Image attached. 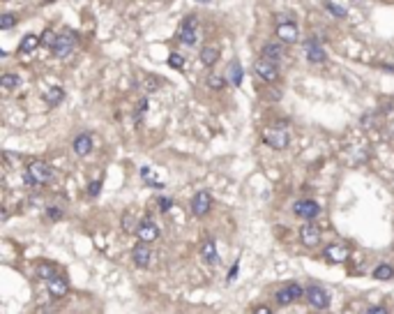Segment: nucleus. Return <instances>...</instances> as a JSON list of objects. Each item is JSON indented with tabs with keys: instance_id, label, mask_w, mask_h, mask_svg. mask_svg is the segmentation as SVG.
Here are the masks:
<instances>
[{
	"instance_id": "obj_40",
	"label": "nucleus",
	"mask_w": 394,
	"mask_h": 314,
	"mask_svg": "<svg viewBox=\"0 0 394 314\" xmlns=\"http://www.w3.org/2000/svg\"><path fill=\"white\" fill-rule=\"evenodd\" d=\"M42 2H55V0H42Z\"/></svg>"
},
{
	"instance_id": "obj_23",
	"label": "nucleus",
	"mask_w": 394,
	"mask_h": 314,
	"mask_svg": "<svg viewBox=\"0 0 394 314\" xmlns=\"http://www.w3.org/2000/svg\"><path fill=\"white\" fill-rule=\"evenodd\" d=\"M141 178H143L148 185L157 188V190L164 188V185H161V180H157V178H155V169H152V166H143V169H141Z\"/></svg>"
},
{
	"instance_id": "obj_28",
	"label": "nucleus",
	"mask_w": 394,
	"mask_h": 314,
	"mask_svg": "<svg viewBox=\"0 0 394 314\" xmlns=\"http://www.w3.org/2000/svg\"><path fill=\"white\" fill-rule=\"evenodd\" d=\"M14 24H16V16H14V14H2V16H0V28H2V30H9V28H14Z\"/></svg>"
},
{
	"instance_id": "obj_30",
	"label": "nucleus",
	"mask_w": 394,
	"mask_h": 314,
	"mask_svg": "<svg viewBox=\"0 0 394 314\" xmlns=\"http://www.w3.org/2000/svg\"><path fill=\"white\" fill-rule=\"evenodd\" d=\"M325 10H328L330 14H335V16H339V18L346 16V10H344V7H339V5H335L332 0H328V2H325Z\"/></svg>"
},
{
	"instance_id": "obj_11",
	"label": "nucleus",
	"mask_w": 394,
	"mask_h": 314,
	"mask_svg": "<svg viewBox=\"0 0 394 314\" xmlns=\"http://www.w3.org/2000/svg\"><path fill=\"white\" fill-rule=\"evenodd\" d=\"M254 70H256V74L263 78V81H268V84H272V81H277V76H279V70H277V65L272 60H258L256 65H254Z\"/></svg>"
},
{
	"instance_id": "obj_35",
	"label": "nucleus",
	"mask_w": 394,
	"mask_h": 314,
	"mask_svg": "<svg viewBox=\"0 0 394 314\" xmlns=\"http://www.w3.org/2000/svg\"><path fill=\"white\" fill-rule=\"evenodd\" d=\"M168 62H171V67H175V70H180V67L185 65V62H182V58H180L178 54H171V58H168Z\"/></svg>"
},
{
	"instance_id": "obj_18",
	"label": "nucleus",
	"mask_w": 394,
	"mask_h": 314,
	"mask_svg": "<svg viewBox=\"0 0 394 314\" xmlns=\"http://www.w3.org/2000/svg\"><path fill=\"white\" fill-rule=\"evenodd\" d=\"M263 58L265 60H272V62H279L281 58H284V46L277 42H270L263 46Z\"/></svg>"
},
{
	"instance_id": "obj_32",
	"label": "nucleus",
	"mask_w": 394,
	"mask_h": 314,
	"mask_svg": "<svg viewBox=\"0 0 394 314\" xmlns=\"http://www.w3.org/2000/svg\"><path fill=\"white\" fill-rule=\"evenodd\" d=\"M37 275H39L42 280H48L51 275H55V270L51 266H39V268H37Z\"/></svg>"
},
{
	"instance_id": "obj_31",
	"label": "nucleus",
	"mask_w": 394,
	"mask_h": 314,
	"mask_svg": "<svg viewBox=\"0 0 394 314\" xmlns=\"http://www.w3.org/2000/svg\"><path fill=\"white\" fill-rule=\"evenodd\" d=\"M55 40H58V37L53 35V30H44L42 32V44H46V46H53Z\"/></svg>"
},
{
	"instance_id": "obj_37",
	"label": "nucleus",
	"mask_w": 394,
	"mask_h": 314,
	"mask_svg": "<svg viewBox=\"0 0 394 314\" xmlns=\"http://www.w3.org/2000/svg\"><path fill=\"white\" fill-rule=\"evenodd\" d=\"M369 314H388V308H381V305H374V308H369Z\"/></svg>"
},
{
	"instance_id": "obj_2",
	"label": "nucleus",
	"mask_w": 394,
	"mask_h": 314,
	"mask_svg": "<svg viewBox=\"0 0 394 314\" xmlns=\"http://www.w3.org/2000/svg\"><path fill=\"white\" fill-rule=\"evenodd\" d=\"M74 46H76V32H74V30H62L51 48H53L55 58H67V56L74 51Z\"/></svg>"
},
{
	"instance_id": "obj_39",
	"label": "nucleus",
	"mask_w": 394,
	"mask_h": 314,
	"mask_svg": "<svg viewBox=\"0 0 394 314\" xmlns=\"http://www.w3.org/2000/svg\"><path fill=\"white\" fill-rule=\"evenodd\" d=\"M196 2H210V0H196Z\"/></svg>"
},
{
	"instance_id": "obj_6",
	"label": "nucleus",
	"mask_w": 394,
	"mask_h": 314,
	"mask_svg": "<svg viewBox=\"0 0 394 314\" xmlns=\"http://www.w3.org/2000/svg\"><path fill=\"white\" fill-rule=\"evenodd\" d=\"M323 256H325L330 264H344V261H348V256H351V248L344 245V242H332V245L325 248Z\"/></svg>"
},
{
	"instance_id": "obj_14",
	"label": "nucleus",
	"mask_w": 394,
	"mask_h": 314,
	"mask_svg": "<svg viewBox=\"0 0 394 314\" xmlns=\"http://www.w3.org/2000/svg\"><path fill=\"white\" fill-rule=\"evenodd\" d=\"M131 259H134V264H136L138 268H148L150 259H152V252H150L148 242H145V240L138 242L136 248L131 250Z\"/></svg>"
},
{
	"instance_id": "obj_13",
	"label": "nucleus",
	"mask_w": 394,
	"mask_h": 314,
	"mask_svg": "<svg viewBox=\"0 0 394 314\" xmlns=\"http://www.w3.org/2000/svg\"><path fill=\"white\" fill-rule=\"evenodd\" d=\"M136 234H138V238H141V240H145V242H152V240H157V238H159V229H157V224L152 222V220H148V218L138 222Z\"/></svg>"
},
{
	"instance_id": "obj_21",
	"label": "nucleus",
	"mask_w": 394,
	"mask_h": 314,
	"mask_svg": "<svg viewBox=\"0 0 394 314\" xmlns=\"http://www.w3.org/2000/svg\"><path fill=\"white\" fill-rule=\"evenodd\" d=\"M42 44V37H37V35H25L23 40H21V44H18V51L21 54H30V51H35L37 46Z\"/></svg>"
},
{
	"instance_id": "obj_17",
	"label": "nucleus",
	"mask_w": 394,
	"mask_h": 314,
	"mask_svg": "<svg viewBox=\"0 0 394 314\" xmlns=\"http://www.w3.org/2000/svg\"><path fill=\"white\" fill-rule=\"evenodd\" d=\"M72 148L78 157L90 155V150H92V136H90V134H78L76 139H74Z\"/></svg>"
},
{
	"instance_id": "obj_27",
	"label": "nucleus",
	"mask_w": 394,
	"mask_h": 314,
	"mask_svg": "<svg viewBox=\"0 0 394 314\" xmlns=\"http://www.w3.org/2000/svg\"><path fill=\"white\" fill-rule=\"evenodd\" d=\"M228 78L226 76H221V74H210L208 76V86L212 88V90H221L224 86H226Z\"/></svg>"
},
{
	"instance_id": "obj_34",
	"label": "nucleus",
	"mask_w": 394,
	"mask_h": 314,
	"mask_svg": "<svg viewBox=\"0 0 394 314\" xmlns=\"http://www.w3.org/2000/svg\"><path fill=\"white\" fill-rule=\"evenodd\" d=\"M99 190H102V180H95V182H90L88 194H90V196H97V194H99Z\"/></svg>"
},
{
	"instance_id": "obj_1",
	"label": "nucleus",
	"mask_w": 394,
	"mask_h": 314,
	"mask_svg": "<svg viewBox=\"0 0 394 314\" xmlns=\"http://www.w3.org/2000/svg\"><path fill=\"white\" fill-rule=\"evenodd\" d=\"M51 178H53V169H51V164L37 160V162H32L28 166V182H32V185H46Z\"/></svg>"
},
{
	"instance_id": "obj_8",
	"label": "nucleus",
	"mask_w": 394,
	"mask_h": 314,
	"mask_svg": "<svg viewBox=\"0 0 394 314\" xmlns=\"http://www.w3.org/2000/svg\"><path fill=\"white\" fill-rule=\"evenodd\" d=\"M293 210H295V215L302 218V220H314L318 212H321V206H318L314 199H302V201H298V204L293 206Z\"/></svg>"
},
{
	"instance_id": "obj_29",
	"label": "nucleus",
	"mask_w": 394,
	"mask_h": 314,
	"mask_svg": "<svg viewBox=\"0 0 394 314\" xmlns=\"http://www.w3.org/2000/svg\"><path fill=\"white\" fill-rule=\"evenodd\" d=\"M122 229H125L127 234H131V231L138 229V224L134 222V218H131L129 212H125V215H122Z\"/></svg>"
},
{
	"instance_id": "obj_22",
	"label": "nucleus",
	"mask_w": 394,
	"mask_h": 314,
	"mask_svg": "<svg viewBox=\"0 0 394 314\" xmlns=\"http://www.w3.org/2000/svg\"><path fill=\"white\" fill-rule=\"evenodd\" d=\"M217 60H219V48L203 46V51H201V62H203L205 67H212Z\"/></svg>"
},
{
	"instance_id": "obj_25",
	"label": "nucleus",
	"mask_w": 394,
	"mask_h": 314,
	"mask_svg": "<svg viewBox=\"0 0 394 314\" xmlns=\"http://www.w3.org/2000/svg\"><path fill=\"white\" fill-rule=\"evenodd\" d=\"M374 278H376V280H392L394 278V268L388 266V264H381V266H376V270H374Z\"/></svg>"
},
{
	"instance_id": "obj_26",
	"label": "nucleus",
	"mask_w": 394,
	"mask_h": 314,
	"mask_svg": "<svg viewBox=\"0 0 394 314\" xmlns=\"http://www.w3.org/2000/svg\"><path fill=\"white\" fill-rule=\"evenodd\" d=\"M18 84H21V78H18L16 74H5V76L0 78V86H2L5 90H14Z\"/></svg>"
},
{
	"instance_id": "obj_20",
	"label": "nucleus",
	"mask_w": 394,
	"mask_h": 314,
	"mask_svg": "<svg viewBox=\"0 0 394 314\" xmlns=\"http://www.w3.org/2000/svg\"><path fill=\"white\" fill-rule=\"evenodd\" d=\"M201 256H203V261H208V264H217L219 256H217L215 242H212V240H203V245H201Z\"/></svg>"
},
{
	"instance_id": "obj_19",
	"label": "nucleus",
	"mask_w": 394,
	"mask_h": 314,
	"mask_svg": "<svg viewBox=\"0 0 394 314\" xmlns=\"http://www.w3.org/2000/svg\"><path fill=\"white\" fill-rule=\"evenodd\" d=\"M226 76H228V81H231L233 86H240V84H242V78H245V72H242V65H240V60H231Z\"/></svg>"
},
{
	"instance_id": "obj_3",
	"label": "nucleus",
	"mask_w": 394,
	"mask_h": 314,
	"mask_svg": "<svg viewBox=\"0 0 394 314\" xmlns=\"http://www.w3.org/2000/svg\"><path fill=\"white\" fill-rule=\"evenodd\" d=\"M263 141L270 146V148H275V150H284L288 148V132L286 130H281V127H270L263 132Z\"/></svg>"
},
{
	"instance_id": "obj_15",
	"label": "nucleus",
	"mask_w": 394,
	"mask_h": 314,
	"mask_svg": "<svg viewBox=\"0 0 394 314\" xmlns=\"http://www.w3.org/2000/svg\"><path fill=\"white\" fill-rule=\"evenodd\" d=\"M300 240L305 242L307 248H316L318 242H321V229H318L316 224H305L300 229Z\"/></svg>"
},
{
	"instance_id": "obj_38",
	"label": "nucleus",
	"mask_w": 394,
	"mask_h": 314,
	"mask_svg": "<svg viewBox=\"0 0 394 314\" xmlns=\"http://www.w3.org/2000/svg\"><path fill=\"white\" fill-rule=\"evenodd\" d=\"M256 312H261V314H270V308H265V305H261V308H256Z\"/></svg>"
},
{
	"instance_id": "obj_36",
	"label": "nucleus",
	"mask_w": 394,
	"mask_h": 314,
	"mask_svg": "<svg viewBox=\"0 0 394 314\" xmlns=\"http://www.w3.org/2000/svg\"><path fill=\"white\" fill-rule=\"evenodd\" d=\"M48 218H51V220H60V218H62V210L51 206V208H48Z\"/></svg>"
},
{
	"instance_id": "obj_24",
	"label": "nucleus",
	"mask_w": 394,
	"mask_h": 314,
	"mask_svg": "<svg viewBox=\"0 0 394 314\" xmlns=\"http://www.w3.org/2000/svg\"><path fill=\"white\" fill-rule=\"evenodd\" d=\"M65 100V90L62 88H51V90L46 92V104L48 106H55V104H60Z\"/></svg>"
},
{
	"instance_id": "obj_33",
	"label": "nucleus",
	"mask_w": 394,
	"mask_h": 314,
	"mask_svg": "<svg viewBox=\"0 0 394 314\" xmlns=\"http://www.w3.org/2000/svg\"><path fill=\"white\" fill-rule=\"evenodd\" d=\"M159 208H161V212H168L171 208H173V199H168V196H161V199H159Z\"/></svg>"
},
{
	"instance_id": "obj_16",
	"label": "nucleus",
	"mask_w": 394,
	"mask_h": 314,
	"mask_svg": "<svg viewBox=\"0 0 394 314\" xmlns=\"http://www.w3.org/2000/svg\"><path fill=\"white\" fill-rule=\"evenodd\" d=\"M305 51H307V58H309L311 62H325V58H328V54H325V48L321 46V44L311 37L309 42L305 44Z\"/></svg>"
},
{
	"instance_id": "obj_9",
	"label": "nucleus",
	"mask_w": 394,
	"mask_h": 314,
	"mask_svg": "<svg viewBox=\"0 0 394 314\" xmlns=\"http://www.w3.org/2000/svg\"><path fill=\"white\" fill-rule=\"evenodd\" d=\"M302 296H305V291H302L300 284H288V286L277 291V302H279V305H291L293 300H298V298H302Z\"/></svg>"
},
{
	"instance_id": "obj_10",
	"label": "nucleus",
	"mask_w": 394,
	"mask_h": 314,
	"mask_svg": "<svg viewBox=\"0 0 394 314\" xmlns=\"http://www.w3.org/2000/svg\"><path fill=\"white\" fill-rule=\"evenodd\" d=\"M298 35H300V30H298V24H295V21H279V24H277V37H279L281 42L291 44L298 40Z\"/></svg>"
},
{
	"instance_id": "obj_5",
	"label": "nucleus",
	"mask_w": 394,
	"mask_h": 314,
	"mask_svg": "<svg viewBox=\"0 0 394 314\" xmlns=\"http://www.w3.org/2000/svg\"><path fill=\"white\" fill-rule=\"evenodd\" d=\"M196 16L191 14V16H187L185 21H182V28H180V42L187 44V46H196L198 42V35H196Z\"/></svg>"
},
{
	"instance_id": "obj_12",
	"label": "nucleus",
	"mask_w": 394,
	"mask_h": 314,
	"mask_svg": "<svg viewBox=\"0 0 394 314\" xmlns=\"http://www.w3.org/2000/svg\"><path fill=\"white\" fill-rule=\"evenodd\" d=\"M46 289L53 298H65L67 291H69V284H67L65 278H60V275H51V278L46 280Z\"/></svg>"
},
{
	"instance_id": "obj_4",
	"label": "nucleus",
	"mask_w": 394,
	"mask_h": 314,
	"mask_svg": "<svg viewBox=\"0 0 394 314\" xmlns=\"http://www.w3.org/2000/svg\"><path fill=\"white\" fill-rule=\"evenodd\" d=\"M305 298H307V302H309L314 310H325L330 305L328 291L323 289V286H318V284H311L309 289L305 291Z\"/></svg>"
},
{
	"instance_id": "obj_7",
	"label": "nucleus",
	"mask_w": 394,
	"mask_h": 314,
	"mask_svg": "<svg viewBox=\"0 0 394 314\" xmlns=\"http://www.w3.org/2000/svg\"><path fill=\"white\" fill-rule=\"evenodd\" d=\"M210 208H212V196H210V192L201 190V192L194 194V199H191V212H194L196 218H203V215H208Z\"/></svg>"
}]
</instances>
